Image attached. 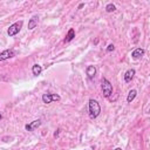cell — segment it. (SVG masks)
Segmentation results:
<instances>
[{
	"instance_id": "obj_2",
	"label": "cell",
	"mask_w": 150,
	"mask_h": 150,
	"mask_svg": "<svg viewBox=\"0 0 150 150\" xmlns=\"http://www.w3.org/2000/svg\"><path fill=\"white\" fill-rule=\"evenodd\" d=\"M101 88H102V93L104 97H110V95L112 94V84L110 83V81L105 77H102L101 80Z\"/></svg>"
},
{
	"instance_id": "obj_18",
	"label": "cell",
	"mask_w": 150,
	"mask_h": 150,
	"mask_svg": "<svg viewBox=\"0 0 150 150\" xmlns=\"http://www.w3.org/2000/svg\"><path fill=\"white\" fill-rule=\"evenodd\" d=\"M114 150H122V148H116V149H114Z\"/></svg>"
},
{
	"instance_id": "obj_7",
	"label": "cell",
	"mask_w": 150,
	"mask_h": 150,
	"mask_svg": "<svg viewBox=\"0 0 150 150\" xmlns=\"http://www.w3.org/2000/svg\"><path fill=\"white\" fill-rule=\"evenodd\" d=\"M143 55H144V49H143V48H136V49H134L132 53H131V57H132L134 60H138V59H141Z\"/></svg>"
},
{
	"instance_id": "obj_9",
	"label": "cell",
	"mask_w": 150,
	"mask_h": 150,
	"mask_svg": "<svg viewBox=\"0 0 150 150\" xmlns=\"http://www.w3.org/2000/svg\"><path fill=\"white\" fill-rule=\"evenodd\" d=\"M38 22H39V16L38 15H33L29 21H28V29H34L36 26H38Z\"/></svg>"
},
{
	"instance_id": "obj_5",
	"label": "cell",
	"mask_w": 150,
	"mask_h": 150,
	"mask_svg": "<svg viewBox=\"0 0 150 150\" xmlns=\"http://www.w3.org/2000/svg\"><path fill=\"white\" fill-rule=\"evenodd\" d=\"M14 56V50L13 49H5L0 53V61H5L7 59H11Z\"/></svg>"
},
{
	"instance_id": "obj_19",
	"label": "cell",
	"mask_w": 150,
	"mask_h": 150,
	"mask_svg": "<svg viewBox=\"0 0 150 150\" xmlns=\"http://www.w3.org/2000/svg\"><path fill=\"white\" fill-rule=\"evenodd\" d=\"M1 118H2V115H1V114H0V120H1Z\"/></svg>"
},
{
	"instance_id": "obj_16",
	"label": "cell",
	"mask_w": 150,
	"mask_h": 150,
	"mask_svg": "<svg viewBox=\"0 0 150 150\" xmlns=\"http://www.w3.org/2000/svg\"><path fill=\"white\" fill-rule=\"evenodd\" d=\"M59 131H60V129H57V130L54 132V137H57V136H59Z\"/></svg>"
},
{
	"instance_id": "obj_3",
	"label": "cell",
	"mask_w": 150,
	"mask_h": 150,
	"mask_svg": "<svg viewBox=\"0 0 150 150\" xmlns=\"http://www.w3.org/2000/svg\"><path fill=\"white\" fill-rule=\"evenodd\" d=\"M22 25H23V21H22V20L16 21V22H14L13 25H11L9 28L7 29V34H8V36H14V35L19 34V32H20L21 28H22Z\"/></svg>"
},
{
	"instance_id": "obj_13",
	"label": "cell",
	"mask_w": 150,
	"mask_h": 150,
	"mask_svg": "<svg viewBox=\"0 0 150 150\" xmlns=\"http://www.w3.org/2000/svg\"><path fill=\"white\" fill-rule=\"evenodd\" d=\"M41 71H42V67H41L40 64H38V63L33 64V67H32V73H33V75L38 76V75L41 74Z\"/></svg>"
},
{
	"instance_id": "obj_11",
	"label": "cell",
	"mask_w": 150,
	"mask_h": 150,
	"mask_svg": "<svg viewBox=\"0 0 150 150\" xmlns=\"http://www.w3.org/2000/svg\"><path fill=\"white\" fill-rule=\"evenodd\" d=\"M136 95H137V90H136V89H131V90L129 91L128 96H127V102H128V103H131V102L135 100Z\"/></svg>"
},
{
	"instance_id": "obj_8",
	"label": "cell",
	"mask_w": 150,
	"mask_h": 150,
	"mask_svg": "<svg viewBox=\"0 0 150 150\" xmlns=\"http://www.w3.org/2000/svg\"><path fill=\"white\" fill-rule=\"evenodd\" d=\"M136 74V70L135 69H128L125 73H124V75H123V77H124V81L128 83V82H130L132 79H134V75Z\"/></svg>"
},
{
	"instance_id": "obj_1",
	"label": "cell",
	"mask_w": 150,
	"mask_h": 150,
	"mask_svg": "<svg viewBox=\"0 0 150 150\" xmlns=\"http://www.w3.org/2000/svg\"><path fill=\"white\" fill-rule=\"evenodd\" d=\"M88 108H89V117L90 118H96L100 115V112H101V105L94 98H90L89 100Z\"/></svg>"
},
{
	"instance_id": "obj_17",
	"label": "cell",
	"mask_w": 150,
	"mask_h": 150,
	"mask_svg": "<svg viewBox=\"0 0 150 150\" xmlns=\"http://www.w3.org/2000/svg\"><path fill=\"white\" fill-rule=\"evenodd\" d=\"M83 6H84V4H80V5H79V9H81Z\"/></svg>"
},
{
	"instance_id": "obj_10",
	"label": "cell",
	"mask_w": 150,
	"mask_h": 150,
	"mask_svg": "<svg viewBox=\"0 0 150 150\" xmlns=\"http://www.w3.org/2000/svg\"><path fill=\"white\" fill-rule=\"evenodd\" d=\"M86 74H87V76H88L89 79H94V76H95V74H96V67L93 66V64L88 66L87 69H86Z\"/></svg>"
},
{
	"instance_id": "obj_14",
	"label": "cell",
	"mask_w": 150,
	"mask_h": 150,
	"mask_svg": "<svg viewBox=\"0 0 150 150\" xmlns=\"http://www.w3.org/2000/svg\"><path fill=\"white\" fill-rule=\"evenodd\" d=\"M115 11H116V6H115L114 4H108V5L105 6V12L111 13V12H115Z\"/></svg>"
},
{
	"instance_id": "obj_4",
	"label": "cell",
	"mask_w": 150,
	"mask_h": 150,
	"mask_svg": "<svg viewBox=\"0 0 150 150\" xmlns=\"http://www.w3.org/2000/svg\"><path fill=\"white\" fill-rule=\"evenodd\" d=\"M61 100V96L57 95V94H52V93H46L42 95V102L46 103V104H49L52 103L53 101H60Z\"/></svg>"
},
{
	"instance_id": "obj_15",
	"label": "cell",
	"mask_w": 150,
	"mask_h": 150,
	"mask_svg": "<svg viewBox=\"0 0 150 150\" xmlns=\"http://www.w3.org/2000/svg\"><path fill=\"white\" fill-rule=\"evenodd\" d=\"M115 49V46L112 45V43H110V45H108V47H107V52H112Z\"/></svg>"
},
{
	"instance_id": "obj_12",
	"label": "cell",
	"mask_w": 150,
	"mask_h": 150,
	"mask_svg": "<svg viewBox=\"0 0 150 150\" xmlns=\"http://www.w3.org/2000/svg\"><path fill=\"white\" fill-rule=\"evenodd\" d=\"M75 38V30L73 28H69L67 35H66V39H64V42H70L73 39Z\"/></svg>"
},
{
	"instance_id": "obj_6",
	"label": "cell",
	"mask_w": 150,
	"mask_h": 150,
	"mask_svg": "<svg viewBox=\"0 0 150 150\" xmlns=\"http://www.w3.org/2000/svg\"><path fill=\"white\" fill-rule=\"evenodd\" d=\"M40 125H41V121H40V120H35V121L30 122L29 124H26V125H25V129H26L27 131H33L34 129L39 128Z\"/></svg>"
}]
</instances>
